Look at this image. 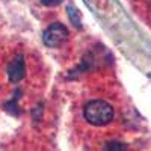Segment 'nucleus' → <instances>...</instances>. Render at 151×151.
<instances>
[{
	"label": "nucleus",
	"mask_w": 151,
	"mask_h": 151,
	"mask_svg": "<svg viewBox=\"0 0 151 151\" xmlns=\"http://www.w3.org/2000/svg\"><path fill=\"white\" fill-rule=\"evenodd\" d=\"M68 17L73 20V23H74V26H76V27H80L79 14H77V11H76L74 8H68Z\"/></svg>",
	"instance_id": "39448f33"
},
{
	"label": "nucleus",
	"mask_w": 151,
	"mask_h": 151,
	"mask_svg": "<svg viewBox=\"0 0 151 151\" xmlns=\"http://www.w3.org/2000/svg\"><path fill=\"white\" fill-rule=\"evenodd\" d=\"M68 40V29L60 23H53L44 32V44L47 47H59Z\"/></svg>",
	"instance_id": "f03ea898"
},
{
	"label": "nucleus",
	"mask_w": 151,
	"mask_h": 151,
	"mask_svg": "<svg viewBox=\"0 0 151 151\" xmlns=\"http://www.w3.org/2000/svg\"><path fill=\"white\" fill-rule=\"evenodd\" d=\"M62 2V0H42V3L45 5V6H56V5H59Z\"/></svg>",
	"instance_id": "423d86ee"
},
{
	"label": "nucleus",
	"mask_w": 151,
	"mask_h": 151,
	"mask_svg": "<svg viewBox=\"0 0 151 151\" xmlns=\"http://www.w3.org/2000/svg\"><path fill=\"white\" fill-rule=\"evenodd\" d=\"M83 115L92 125H106L113 119V107L103 100H92L85 106Z\"/></svg>",
	"instance_id": "f257e3e1"
},
{
	"label": "nucleus",
	"mask_w": 151,
	"mask_h": 151,
	"mask_svg": "<svg viewBox=\"0 0 151 151\" xmlns=\"http://www.w3.org/2000/svg\"><path fill=\"white\" fill-rule=\"evenodd\" d=\"M103 151H127V147H125L122 142L112 141V142H107L103 147Z\"/></svg>",
	"instance_id": "20e7f679"
},
{
	"label": "nucleus",
	"mask_w": 151,
	"mask_h": 151,
	"mask_svg": "<svg viewBox=\"0 0 151 151\" xmlns=\"http://www.w3.org/2000/svg\"><path fill=\"white\" fill-rule=\"evenodd\" d=\"M24 73H26V65H24V58L23 56H15L9 62L8 65V77L11 82H20L24 77Z\"/></svg>",
	"instance_id": "7ed1b4c3"
}]
</instances>
